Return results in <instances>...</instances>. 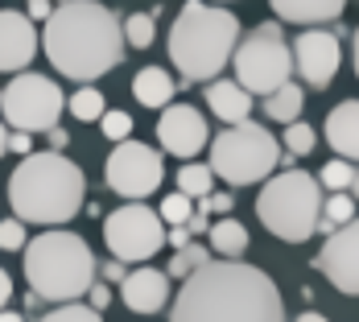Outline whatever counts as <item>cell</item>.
I'll use <instances>...</instances> for the list:
<instances>
[{
    "mask_svg": "<svg viewBox=\"0 0 359 322\" xmlns=\"http://www.w3.org/2000/svg\"><path fill=\"white\" fill-rule=\"evenodd\" d=\"M108 186L120 194V199H128V203H144L161 178H165V161H161V153L153 149V145H141V141H120L111 149L108 157Z\"/></svg>",
    "mask_w": 359,
    "mask_h": 322,
    "instance_id": "cell-11",
    "label": "cell"
},
{
    "mask_svg": "<svg viewBox=\"0 0 359 322\" xmlns=\"http://www.w3.org/2000/svg\"><path fill=\"white\" fill-rule=\"evenodd\" d=\"M231 207H236V199H231V194H223V190H215V194L198 199V207H194V211H198V215H231Z\"/></svg>",
    "mask_w": 359,
    "mask_h": 322,
    "instance_id": "cell-34",
    "label": "cell"
},
{
    "mask_svg": "<svg viewBox=\"0 0 359 322\" xmlns=\"http://www.w3.org/2000/svg\"><path fill=\"white\" fill-rule=\"evenodd\" d=\"M104 277H108V281H124V277H128V273H124V260L111 256L108 264H104Z\"/></svg>",
    "mask_w": 359,
    "mask_h": 322,
    "instance_id": "cell-39",
    "label": "cell"
},
{
    "mask_svg": "<svg viewBox=\"0 0 359 322\" xmlns=\"http://www.w3.org/2000/svg\"><path fill=\"white\" fill-rule=\"evenodd\" d=\"M281 145L264 124H231L211 141V170L227 186H252L269 182V174L281 166Z\"/></svg>",
    "mask_w": 359,
    "mask_h": 322,
    "instance_id": "cell-7",
    "label": "cell"
},
{
    "mask_svg": "<svg viewBox=\"0 0 359 322\" xmlns=\"http://www.w3.org/2000/svg\"><path fill=\"white\" fill-rule=\"evenodd\" d=\"M170 322H285V302L264 269L207 260L182 281Z\"/></svg>",
    "mask_w": 359,
    "mask_h": 322,
    "instance_id": "cell-1",
    "label": "cell"
},
{
    "mask_svg": "<svg viewBox=\"0 0 359 322\" xmlns=\"http://www.w3.org/2000/svg\"><path fill=\"white\" fill-rule=\"evenodd\" d=\"M236 83L252 91V95H273V91H281L285 83H293V46L285 41L281 34V25H273V21H264V25H256L252 34L240 37V46H236Z\"/></svg>",
    "mask_w": 359,
    "mask_h": 322,
    "instance_id": "cell-8",
    "label": "cell"
},
{
    "mask_svg": "<svg viewBox=\"0 0 359 322\" xmlns=\"http://www.w3.org/2000/svg\"><path fill=\"white\" fill-rule=\"evenodd\" d=\"M161 219L170 223V227H178V223H190L194 219V199L190 194H182V190H174V194H165L161 199Z\"/></svg>",
    "mask_w": 359,
    "mask_h": 322,
    "instance_id": "cell-28",
    "label": "cell"
},
{
    "mask_svg": "<svg viewBox=\"0 0 359 322\" xmlns=\"http://www.w3.org/2000/svg\"><path fill=\"white\" fill-rule=\"evenodd\" d=\"M62 107H67L62 87L37 71H21L0 95L4 124L13 133H50V128H58Z\"/></svg>",
    "mask_w": 359,
    "mask_h": 322,
    "instance_id": "cell-9",
    "label": "cell"
},
{
    "mask_svg": "<svg viewBox=\"0 0 359 322\" xmlns=\"http://www.w3.org/2000/svg\"><path fill=\"white\" fill-rule=\"evenodd\" d=\"M124 21L100 0H71L58 4L46 21L41 50L50 67L74 83H95L124 58Z\"/></svg>",
    "mask_w": 359,
    "mask_h": 322,
    "instance_id": "cell-2",
    "label": "cell"
},
{
    "mask_svg": "<svg viewBox=\"0 0 359 322\" xmlns=\"http://www.w3.org/2000/svg\"><path fill=\"white\" fill-rule=\"evenodd\" d=\"M355 170L359 166H351L347 157H334V161H326L323 174H318V182H323V190H330V194H351V182H355Z\"/></svg>",
    "mask_w": 359,
    "mask_h": 322,
    "instance_id": "cell-26",
    "label": "cell"
},
{
    "mask_svg": "<svg viewBox=\"0 0 359 322\" xmlns=\"http://www.w3.org/2000/svg\"><path fill=\"white\" fill-rule=\"evenodd\" d=\"M4 153H8V124L0 120V157H4Z\"/></svg>",
    "mask_w": 359,
    "mask_h": 322,
    "instance_id": "cell-42",
    "label": "cell"
},
{
    "mask_svg": "<svg viewBox=\"0 0 359 322\" xmlns=\"http://www.w3.org/2000/svg\"><path fill=\"white\" fill-rule=\"evenodd\" d=\"M83 194H87L83 170L54 149L21 157V166L8 178V203L21 223H46V227L71 223L83 211Z\"/></svg>",
    "mask_w": 359,
    "mask_h": 322,
    "instance_id": "cell-3",
    "label": "cell"
},
{
    "mask_svg": "<svg viewBox=\"0 0 359 322\" xmlns=\"http://www.w3.org/2000/svg\"><path fill=\"white\" fill-rule=\"evenodd\" d=\"M178 190L190 199H207L215 194V170L211 166H198V161H186L178 170Z\"/></svg>",
    "mask_w": 359,
    "mask_h": 322,
    "instance_id": "cell-23",
    "label": "cell"
},
{
    "mask_svg": "<svg viewBox=\"0 0 359 322\" xmlns=\"http://www.w3.org/2000/svg\"><path fill=\"white\" fill-rule=\"evenodd\" d=\"M323 182L293 166V170H281L277 178L264 182V190L256 194V215L277 240L306 244L323 223Z\"/></svg>",
    "mask_w": 359,
    "mask_h": 322,
    "instance_id": "cell-6",
    "label": "cell"
},
{
    "mask_svg": "<svg viewBox=\"0 0 359 322\" xmlns=\"http://www.w3.org/2000/svg\"><path fill=\"white\" fill-rule=\"evenodd\" d=\"M50 145H54V153H62V149L71 145V137H67V128H50Z\"/></svg>",
    "mask_w": 359,
    "mask_h": 322,
    "instance_id": "cell-41",
    "label": "cell"
},
{
    "mask_svg": "<svg viewBox=\"0 0 359 322\" xmlns=\"http://www.w3.org/2000/svg\"><path fill=\"white\" fill-rule=\"evenodd\" d=\"M25 4H29V17H34V21H50V13H54L50 0H25Z\"/></svg>",
    "mask_w": 359,
    "mask_h": 322,
    "instance_id": "cell-37",
    "label": "cell"
},
{
    "mask_svg": "<svg viewBox=\"0 0 359 322\" xmlns=\"http://www.w3.org/2000/svg\"><path fill=\"white\" fill-rule=\"evenodd\" d=\"M297 322H326L318 310H306V314H297Z\"/></svg>",
    "mask_w": 359,
    "mask_h": 322,
    "instance_id": "cell-44",
    "label": "cell"
},
{
    "mask_svg": "<svg viewBox=\"0 0 359 322\" xmlns=\"http://www.w3.org/2000/svg\"><path fill=\"white\" fill-rule=\"evenodd\" d=\"M58 4H71V0H54V8H58Z\"/></svg>",
    "mask_w": 359,
    "mask_h": 322,
    "instance_id": "cell-47",
    "label": "cell"
},
{
    "mask_svg": "<svg viewBox=\"0 0 359 322\" xmlns=\"http://www.w3.org/2000/svg\"><path fill=\"white\" fill-rule=\"evenodd\" d=\"M314 128L310 124H302V120H293V124H285V149H289V157H302V153H310L314 149Z\"/></svg>",
    "mask_w": 359,
    "mask_h": 322,
    "instance_id": "cell-31",
    "label": "cell"
},
{
    "mask_svg": "<svg viewBox=\"0 0 359 322\" xmlns=\"http://www.w3.org/2000/svg\"><path fill=\"white\" fill-rule=\"evenodd\" d=\"M157 141L174 157H194V153H203V145L211 141V133H207V120H203L198 107L170 104L157 116Z\"/></svg>",
    "mask_w": 359,
    "mask_h": 322,
    "instance_id": "cell-14",
    "label": "cell"
},
{
    "mask_svg": "<svg viewBox=\"0 0 359 322\" xmlns=\"http://www.w3.org/2000/svg\"><path fill=\"white\" fill-rule=\"evenodd\" d=\"M211 4H231V0H211Z\"/></svg>",
    "mask_w": 359,
    "mask_h": 322,
    "instance_id": "cell-48",
    "label": "cell"
},
{
    "mask_svg": "<svg viewBox=\"0 0 359 322\" xmlns=\"http://www.w3.org/2000/svg\"><path fill=\"white\" fill-rule=\"evenodd\" d=\"M153 13H133L128 21H124V41L128 46H137V50H149L153 46Z\"/></svg>",
    "mask_w": 359,
    "mask_h": 322,
    "instance_id": "cell-29",
    "label": "cell"
},
{
    "mask_svg": "<svg viewBox=\"0 0 359 322\" xmlns=\"http://www.w3.org/2000/svg\"><path fill=\"white\" fill-rule=\"evenodd\" d=\"M211 248H215V256H223V260L244 256V252H248V227H244L240 219L223 215L219 223H211Z\"/></svg>",
    "mask_w": 359,
    "mask_h": 322,
    "instance_id": "cell-21",
    "label": "cell"
},
{
    "mask_svg": "<svg viewBox=\"0 0 359 322\" xmlns=\"http://www.w3.org/2000/svg\"><path fill=\"white\" fill-rule=\"evenodd\" d=\"M133 95H137V104L165 112V107L174 104V95H178V83L161 71V67H144V71H137V79H133Z\"/></svg>",
    "mask_w": 359,
    "mask_h": 322,
    "instance_id": "cell-20",
    "label": "cell"
},
{
    "mask_svg": "<svg viewBox=\"0 0 359 322\" xmlns=\"http://www.w3.org/2000/svg\"><path fill=\"white\" fill-rule=\"evenodd\" d=\"M165 219L144 207V203H124L108 215L104 223V240H108V252L124 264H144L149 256H157L161 244H165Z\"/></svg>",
    "mask_w": 359,
    "mask_h": 322,
    "instance_id": "cell-10",
    "label": "cell"
},
{
    "mask_svg": "<svg viewBox=\"0 0 359 322\" xmlns=\"http://www.w3.org/2000/svg\"><path fill=\"white\" fill-rule=\"evenodd\" d=\"M67 107H71L74 120H87V124H91V120H104V112H108V104H104V91H95L91 83H87V87H79Z\"/></svg>",
    "mask_w": 359,
    "mask_h": 322,
    "instance_id": "cell-25",
    "label": "cell"
},
{
    "mask_svg": "<svg viewBox=\"0 0 359 322\" xmlns=\"http://www.w3.org/2000/svg\"><path fill=\"white\" fill-rule=\"evenodd\" d=\"M25 281L46 302H79L95 286V256L79 232L50 227L25 244Z\"/></svg>",
    "mask_w": 359,
    "mask_h": 322,
    "instance_id": "cell-5",
    "label": "cell"
},
{
    "mask_svg": "<svg viewBox=\"0 0 359 322\" xmlns=\"http://www.w3.org/2000/svg\"><path fill=\"white\" fill-rule=\"evenodd\" d=\"M120 297H124V306L133 310V314H157L165 302H170V273H161V269H133L124 281H120Z\"/></svg>",
    "mask_w": 359,
    "mask_h": 322,
    "instance_id": "cell-16",
    "label": "cell"
},
{
    "mask_svg": "<svg viewBox=\"0 0 359 322\" xmlns=\"http://www.w3.org/2000/svg\"><path fill=\"white\" fill-rule=\"evenodd\" d=\"M91 310H108V302H111V289L108 286H91Z\"/></svg>",
    "mask_w": 359,
    "mask_h": 322,
    "instance_id": "cell-36",
    "label": "cell"
},
{
    "mask_svg": "<svg viewBox=\"0 0 359 322\" xmlns=\"http://www.w3.org/2000/svg\"><path fill=\"white\" fill-rule=\"evenodd\" d=\"M37 54V29L29 13L0 8V71L21 74Z\"/></svg>",
    "mask_w": 359,
    "mask_h": 322,
    "instance_id": "cell-15",
    "label": "cell"
},
{
    "mask_svg": "<svg viewBox=\"0 0 359 322\" xmlns=\"http://www.w3.org/2000/svg\"><path fill=\"white\" fill-rule=\"evenodd\" d=\"M240 46V17L227 4L186 0L178 21L170 25V62L186 83H215L223 67L236 58Z\"/></svg>",
    "mask_w": 359,
    "mask_h": 322,
    "instance_id": "cell-4",
    "label": "cell"
},
{
    "mask_svg": "<svg viewBox=\"0 0 359 322\" xmlns=\"http://www.w3.org/2000/svg\"><path fill=\"white\" fill-rule=\"evenodd\" d=\"M0 95H4V87H0Z\"/></svg>",
    "mask_w": 359,
    "mask_h": 322,
    "instance_id": "cell-49",
    "label": "cell"
},
{
    "mask_svg": "<svg viewBox=\"0 0 359 322\" xmlns=\"http://www.w3.org/2000/svg\"><path fill=\"white\" fill-rule=\"evenodd\" d=\"M269 4L289 25H326V21H339L347 8V0H269Z\"/></svg>",
    "mask_w": 359,
    "mask_h": 322,
    "instance_id": "cell-19",
    "label": "cell"
},
{
    "mask_svg": "<svg viewBox=\"0 0 359 322\" xmlns=\"http://www.w3.org/2000/svg\"><path fill=\"white\" fill-rule=\"evenodd\" d=\"M0 322H25L21 314H13V310H0Z\"/></svg>",
    "mask_w": 359,
    "mask_h": 322,
    "instance_id": "cell-45",
    "label": "cell"
},
{
    "mask_svg": "<svg viewBox=\"0 0 359 322\" xmlns=\"http://www.w3.org/2000/svg\"><path fill=\"white\" fill-rule=\"evenodd\" d=\"M326 141L339 157L359 161V100H343L326 112Z\"/></svg>",
    "mask_w": 359,
    "mask_h": 322,
    "instance_id": "cell-17",
    "label": "cell"
},
{
    "mask_svg": "<svg viewBox=\"0 0 359 322\" xmlns=\"http://www.w3.org/2000/svg\"><path fill=\"white\" fill-rule=\"evenodd\" d=\"M351 199L359 203V170H355V182H351Z\"/></svg>",
    "mask_w": 359,
    "mask_h": 322,
    "instance_id": "cell-46",
    "label": "cell"
},
{
    "mask_svg": "<svg viewBox=\"0 0 359 322\" xmlns=\"http://www.w3.org/2000/svg\"><path fill=\"white\" fill-rule=\"evenodd\" d=\"M207 260H211V252L203 248V244H186V248H178V256L170 260V277H182V281H186V277H190L194 269H203Z\"/></svg>",
    "mask_w": 359,
    "mask_h": 322,
    "instance_id": "cell-27",
    "label": "cell"
},
{
    "mask_svg": "<svg viewBox=\"0 0 359 322\" xmlns=\"http://www.w3.org/2000/svg\"><path fill=\"white\" fill-rule=\"evenodd\" d=\"M165 244H174V248H186V244H190V227H186V223H178V227H170Z\"/></svg>",
    "mask_w": 359,
    "mask_h": 322,
    "instance_id": "cell-38",
    "label": "cell"
},
{
    "mask_svg": "<svg viewBox=\"0 0 359 322\" xmlns=\"http://www.w3.org/2000/svg\"><path fill=\"white\" fill-rule=\"evenodd\" d=\"M351 58H355V79H359V29L351 34Z\"/></svg>",
    "mask_w": 359,
    "mask_h": 322,
    "instance_id": "cell-43",
    "label": "cell"
},
{
    "mask_svg": "<svg viewBox=\"0 0 359 322\" xmlns=\"http://www.w3.org/2000/svg\"><path fill=\"white\" fill-rule=\"evenodd\" d=\"M264 116L277 120V124L302 120V83H285L281 91H273V95L264 100Z\"/></svg>",
    "mask_w": 359,
    "mask_h": 322,
    "instance_id": "cell-22",
    "label": "cell"
},
{
    "mask_svg": "<svg viewBox=\"0 0 359 322\" xmlns=\"http://www.w3.org/2000/svg\"><path fill=\"white\" fill-rule=\"evenodd\" d=\"M25 244H29V240H25V223H21V219H4V223H0V248L4 252H25Z\"/></svg>",
    "mask_w": 359,
    "mask_h": 322,
    "instance_id": "cell-33",
    "label": "cell"
},
{
    "mask_svg": "<svg viewBox=\"0 0 359 322\" xmlns=\"http://www.w3.org/2000/svg\"><path fill=\"white\" fill-rule=\"evenodd\" d=\"M8 153L29 157V153H34V133H8Z\"/></svg>",
    "mask_w": 359,
    "mask_h": 322,
    "instance_id": "cell-35",
    "label": "cell"
},
{
    "mask_svg": "<svg viewBox=\"0 0 359 322\" xmlns=\"http://www.w3.org/2000/svg\"><path fill=\"white\" fill-rule=\"evenodd\" d=\"M355 219V199L343 190V194H326L323 203V223H318V232H334V227H343V223H351Z\"/></svg>",
    "mask_w": 359,
    "mask_h": 322,
    "instance_id": "cell-24",
    "label": "cell"
},
{
    "mask_svg": "<svg viewBox=\"0 0 359 322\" xmlns=\"http://www.w3.org/2000/svg\"><path fill=\"white\" fill-rule=\"evenodd\" d=\"M207 104L231 128V124H244L252 116V91H244L236 79H215V83H207Z\"/></svg>",
    "mask_w": 359,
    "mask_h": 322,
    "instance_id": "cell-18",
    "label": "cell"
},
{
    "mask_svg": "<svg viewBox=\"0 0 359 322\" xmlns=\"http://www.w3.org/2000/svg\"><path fill=\"white\" fill-rule=\"evenodd\" d=\"M100 128H104V137L108 141H133V116L128 112H120V107H108L104 112V120H100Z\"/></svg>",
    "mask_w": 359,
    "mask_h": 322,
    "instance_id": "cell-30",
    "label": "cell"
},
{
    "mask_svg": "<svg viewBox=\"0 0 359 322\" xmlns=\"http://www.w3.org/2000/svg\"><path fill=\"white\" fill-rule=\"evenodd\" d=\"M8 297H13V277H8V273L0 269V310L8 306Z\"/></svg>",
    "mask_w": 359,
    "mask_h": 322,
    "instance_id": "cell-40",
    "label": "cell"
},
{
    "mask_svg": "<svg viewBox=\"0 0 359 322\" xmlns=\"http://www.w3.org/2000/svg\"><path fill=\"white\" fill-rule=\"evenodd\" d=\"M41 322H104L100 318V310H91V306H79V302H67V306H58V310H50Z\"/></svg>",
    "mask_w": 359,
    "mask_h": 322,
    "instance_id": "cell-32",
    "label": "cell"
},
{
    "mask_svg": "<svg viewBox=\"0 0 359 322\" xmlns=\"http://www.w3.org/2000/svg\"><path fill=\"white\" fill-rule=\"evenodd\" d=\"M314 264L326 273V281L347 293V297H359V219L334 227L326 236L323 252L314 256Z\"/></svg>",
    "mask_w": 359,
    "mask_h": 322,
    "instance_id": "cell-12",
    "label": "cell"
},
{
    "mask_svg": "<svg viewBox=\"0 0 359 322\" xmlns=\"http://www.w3.org/2000/svg\"><path fill=\"white\" fill-rule=\"evenodd\" d=\"M339 62H343L339 34H330V29H306V34H297V41H293V67H297L306 87H326L339 74Z\"/></svg>",
    "mask_w": 359,
    "mask_h": 322,
    "instance_id": "cell-13",
    "label": "cell"
}]
</instances>
